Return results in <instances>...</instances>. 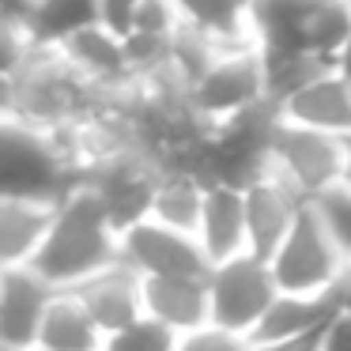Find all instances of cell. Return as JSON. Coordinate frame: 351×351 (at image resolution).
Instances as JSON below:
<instances>
[{
    "label": "cell",
    "instance_id": "obj_14",
    "mask_svg": "<svg viewBox=\"0 0 351 351\" xmlns=\"http://www.w3.org/2000/svg\"><path fill=\"white\" fill-rule=\"evenodd\" d=\"M72 295H76V302L84 306V313L95 321V328L102 336H110L117 328L132 325L136 317H144L140 313V276L129 265H121V261H114L110 268L95 272L91 280L76 283Z\"/></svg>",
    "mask_w": 351,
    "mask_h": 351
},
{
    "label": "cell",
    "instance_id": "obj_24",
    "mask_svg": "<svg viewBox=\"0 0 351 351\" xmlns=\"http://www.w3.org/2000/svg\"><path fill=\"white\" fill-rule=\"evenodd\" d=\"M99 351H174V332L147 317H136L132 325L117 328V332L102 336Z\"/></svg>",
    "mask_w": 351,
    "mask_h": 351
},
{
    "label": "cell",
    "instance_id": "obj_10",
    "mask_svg": "<svg viewBox=\"0 0 351 351\" xmlns=\"http://www.w3.org/2000/svg\"><path fill=\"white\" fill-rule=\"evenodd\" d=\"M302 200L280 182V178L265 174L242 189V219H245V253L268 261L283 234L291 230Z\"/></svg>",
    "mask_w": 351,
    "mask_h": 351
},
{
    "label": "cell",
    "instance_id": "obj_5",
    "mask_svg": "<svg viewBox=\"0 0 351 351\" xmlns=\"http://www.w3.org/2000/svg\"><path fill=\"white\" fill-rule=\"evenodd\" d=\"M268 174L280 178L302 204H310L313 197L340 185L343 140L298 129L291 121H276L268 140Z\"/></svg>",
    "mask_w": 351,
    "mask_h": 351
},
{
    "label": "cell",
    "instance_id": "obj_20",
    "mask_svg": "<svg viewBox=\"0 0 351 351\" xmlns=\"http://www.w3.org/2000/svg\"><path fill=\"white\" fill-rule=\"evenodd\" d=\"M34 348H42V351H99L102 332L84 313V306L76 302L72 291H53L46 313H42Z\"/></svg>",
    "mask_w": 351,
    "mask_h": 351
},
{
    "label": "cell",
    "instance_id": "obj_26",
    "mask_svg": "<svg viewBox=\"0 0 351 351\" xmlns=\"http://www.w3.org/2000/svg\"><path fill=\"white\" fill-rule=\"evenodd\" d=\"M174 351H250V340L227 332V328L200 325V328H193V332L174 336Z\"/></svg>",
    "mask_w": 351,
    "mask_h": 351
},
{
    "label": "cell",
    "instance_id": "obj_9",
    "mask_svg": "<svg viewBox=\"0 0 351 351\" xmlns=\"http://www.w3.org/2000/svg\"><path fill=\"white\" fill-rule=\"evenodd\" d=\"M117 261L136 276H208V261L197 238L152 219H140L117 234Z\"/></svg>",
    "mask_w": 351,
    "mask_h": 351
},
{
    "label": "cell",
    "instance_id": "obj_21",
    "mask_svg": "<svg viewBox=\"0 0 351 351\" xmlns=\"http://www.w3.org/2000/svg\"><path fill=\"white\" fill-rule=\"evenodd\" d=\"M182 27L215 46H250V0H174Z\"/></svg>",
    "mask_w": 351,
    "mask_h": 351
},
{
    "label": "cell",
    "instance_id": "obj_3",
    "mask_svg": "<svg viewBox=\"0 0 351 351\" xmlns=\"http://www.w3.org/2000/svg\"><path fill=\"white\" fill-rule=\"evenodd\" d=\"M76 185V167L53 136L0 117V200H38L57 204Z\"/></svg>",
    "mask_w": 351,
    "mask_h": 351
},
{
    "label": "cell",
    "instance_id": "obj_33",
    "mask_svg": "<svg viewBox=\"0 0 351 351\" xmlns=\"http://www.w3.org/2000/svg\"><path fill=\"white\" fill-rule=\"evenodd\" d=\"M0 351H12V348H8V343H0Z\"/></svg>",
    "mask_w": 351,
    "mask_h": 351
},
{
    "label": "cell",
    "instance_id": "obj_8",
    "mask_svg": "<svg viewBox=\"0 0 351 351\" xmlns=\"http://www.w3.org/2000/svg\"><path fill=\"white\" fill-rule=\"evenodd\" d=\"M204 287H208V325L227 328V332L245 336V340H250L253 325L261 321V313L268 310V302L276 298L268 261L253 257V253L212 265L204 276Z\"/></svg>",
    "mask_w": 351,
    "mask_h": 351
},
{
    "label": "cell",
    "instance_id": "obj_23",
    "mask_svg": "<svg viewBox=\"0 0 351 351\" xmlns=\"http://www.w3.org/2000/svg\"><path fill=\"white\" fill-rule=\"evenodd\" d=\"M310 212L317 215L321 230L328 234V242H332L336 253H340L343 268L351 272V189L336 185V189L313 197L310 200Z\"/></svg>",
    "mask_w": 351,
    "mask_h": 351
},
{
    "label": "cell",
    "instance_id": "obj_6",
    "mask_svg": "<svg viewBox=\"0 0 351 351\" xmlns=\"http://www.w3.org/2000/svg\"><path fill=\"white\" fill-rule=\"evenodd\" d=\"M185 95H189V110L204 125H223L242 110L257 106L265 99V72H261V57L253 42L219 49L212 64L185 87Z\"/></svg>",
    "mask_w": 351,
    "mask_h": 351
},
{
    "label": "cell",
    "instance_id": "obj_31",
    "mask_svg": "<svg viewBox=\"0 0 351 351\" xmlns=\"http://www.w3.org/2000/svg\"><path fill=\"white\" fill-rule=\"evenodd\" d=\"M340 185L351 189V136L343 140V174H340Z\"/></svg>",
    "mask_w": 351,
    "mask_h": 351
},
{
    "label": "cell",
    "instance_id": "obj_2",
    "mask_svg": "<svg viewBox=\"0 0 351 351\" xmlns=\"http://www.w3.org/2000/svg\"><path fill=\"white\" fill-rule=\"evenodd\" d=\"M351 34L348 0H250V42L261 61H336Z\"/></svg>",
    "mask_w": 351,
    "mask_h": 351
},
{
    "label": "cell",
    "instance_id": "obj_27",
    "mask_svg": "<svg viewBox=\"0 0 351 351\" xmlns=\"http://www.w3.org/2000/svg\"><path fill=\"white\" fill-rule=\"evenodd\" d=\"M313 351H351V317L336 310L313 336Z\"/></svg>",
    "mask_w": 351,
    "mask_h": 351
},
{
    "label": "cell",
    "instance_id": "obj_15",
    "mask_svg": "<svg viewBox=\"0 0 351 351\" xmlns=\"http://www.w3.org/2000/svg\"><path fill=\"white\" fill-rule=\"evenodd\" d=\"M193 238H197L208 268L223 265V261H230V257H242L245 253L242 189H230V185H208Z\"/></svg>",
    "mask_w": 351,
    "mask_h": 351
},
{
    "label": "cell",
    "instance_id": "obj_17",
    "mask_svg": "<svg viewBox=\"0 0 351 351\" xmlns=\"http://www.w3.org/2000/svg\"><path fill=\"white\" fill-rule=\"evenodd\" d=\"M336 313V302L328 295H283L268 302L261 321L253 325L250 343H287V340H306L313 336L328 317Z\"/></svg>",
    "mask_w": 351,
    "mask_h": 351
},
{
    "label": "cell",
    "instance_id": "obj_12",
    "mask_svg": "<svg viewBox=\"0 0 351 351\" xmlns=\"http://www.w3.org/2000/svg\"><path fill=\"white\" fill-rule=\"evenodd\" d=\"M280 121H291L298 129L325 132V136L348 140L351 136V87L336 76V69L321 72L306 87L280 102Z\"/></svg>",
    "mask_w": 351,
    "mask_h": 351
},
{
    "label": "cell",
    "instance_id": "obj_28",
    "mask_svg": "<svg viewBox=\"0 0 351 351\" xmlns=\"http://www.w3.org/2000/svg\"><path fill=\"white\" fill-rule=\"evenodd\" d=\"M136 4L140 0H99V23L121 38V34H129V16Z\"/></svg>",
    "mask_w": 351,
    "mask_h": 351
},
{
    "label": "cell",
    "instance_id": "obj_34",
    "mask_svg": "<svg viewBox=\"0 0 351 351\" xmlns=\"http://www.w3.org/2000/svg\"><path fill=\"white\" fill-rule=\"evenodd\" d=\"M31 351H42V348H31Z\"/></svg>",
    "mask_w": 351,
    "mask_h": 351
},
{
    "label": "cell",
    "instance_id": "obj_35",
    "mask_svg": "<svg viewBox=\"0 0 351 351\" xmlns=\"http://www.w3.org/2000/svg\"><path fill=\"white\" fill-rule=\"evenodd\" d=\"M348 4H351V0H348Z\"/></svg>",
    "mask_w": 351,
    "mask_h": 351
},
{
    "label": "cell",
    "instance_id": "obj_29",
    "mask_svg": "<svg viewBox=\"0 0 351 351\" xmlns=\"http://www.w3.org/2000/svg\"><path fill=\"white\" fill-rule=\"evenodd\" d=\"M313 336H306V340H287V343H250V351H313Z\"/></svg>",
    "mask_w": 351,
    "mask_h": 351
},
{
    "label": "cell",
    "instance_id": "obj_13",
    "mask_svg": "<svg viewBox=\"0 0 351 351\" xmlns=\"http://www.w3.org/2000/svg\"><path fill=\"white\" fill-rule=\"evenodd\" d=\"M49 298L53 287L27 265L0 272V343L12 351H31Z\"/></svg>",
    "mask_w": 351,
    "mask_h": 351
},
{
    "label": "cell",
    "instance_id": "obj_11",
    "mask_svg": "<svg viewBox=\"0 0 351 351\" xmlns=\"http://www.w3.org/2000/svg\"><path fill=\"white\" fill-rule=\"evenodd\" d=\"M140 313L174 336L208 325L204 276H140Z\"/></svg>",
    "mask_w": 351,
    "mask_h": 351
},
{
    "label": "cell",
    "instance_id": "obj_19",
    "mask_svg": "<svg viewBox=\"0 0 351 351\" xmlns=\"http://www.w3.org/2000/svg\"><path fill=\"white\" fill-rule=\"evenodd\" d=\"M53 204L38 200H0V272L31 265L49 227Z\"/></svg>",
    "mask_w": 351,
    "mask_h": 351
},
{
    "label": "cell",
    "instance_id": "obj_16",
    "mask_svg": "<svg viewBox=\"0 0 351 351\" xmlns=\"http://www.w3.org/2000/svg\"><path fill=\"white\" fill-rule=\"evenodd\" d=\"M53 53L64 64H72L84 80L102 87V91H125V87H132L129 72H125V57H121V38L114 31H106L102 23L76 31Z\"/></svg>",
    "mask_w": 351,
    "mask_h": 351
},
{
    "label": "cell",
    "instance_id": "obj_18",
    "mask_svg": "<svg viewBox=\"0 0 351 351\" xmlns=\"http://www.w3.org/2000/svg\"><path fill=\"white\" fill-rule=\"evenodd\" d=\"M19 23L31 49H57L76 31L99 23V0H27Z\"/></svg>",
    "mask_w": 351,
    "mask_h": 351
},
{
    "label": "cell",
    "instance_id": "obj_25",
    "mask_svg": "<svg viewBox=\"0 0 351 351\" xmlns=\"http://www.w3.org/2000/svg\"><path fill=\"white\" fill-rule=\"evenodd\" d=\"M182 27L174 0H140L129 16V31L136 34H155V38H174V31Z\"/></svg>",
    "mask_w": 351,
    "mask_h": 351
},
{
    "label": "cell",
    "instance_id": "obj_7",
    "mask_svg": "<svg viewBox=\"0 0 351 351\" xmlns=\"http://www.w3.org/2000/svg\"><path fill=\"white\" fill-rule=\"evenodd\" d=\"M155 178H159L155 162L144 159L140 152H114L76 167V185L99 200V208L106 212L110 227L117 234L129 230L132 223L147 219Z\"/></svg>",
    "mask_w": 351,
    "mask_h": 351
},
{
    "label": "cell",
    "instance_id": "obj_22",
    "mask_svg": "<svg viewBox=\"0 0 351 351\" xmlns=\"http://www.w3.org/2000/svg\"><path fill=\"white\" fill-rule=\"evenodd\" d=\"M200 204H204L200 182H193L189 174H159L152 189V204H147V219L178 230V234H193L200 219Z\"/></svg>",
    "mask_w": 351,
    "mask_h": 351
},
{
    "label": "cell",
    "instance_id": "obj_32",
    "mask_svg": "<svg viewBox=\"0 0 351 351\" xmlns=\"http://www.w3.org/2000/svg\"><path fill=\"white\" fill-rule=\"evenodd\" d=\"M0 4H4V8H12L19 19H23V12H27V0H0Z\"/></svg>",
    "mask_w": 351,
    "mask_h": 351
},
{
    "label": "cell",
    "instance_id": "obj_30",
    "mask_svg": "<svg viewBox=\"0 0 351 351\" xmlns=\"http://www.w3.org/2000/svg\"><path fill=\"white\" fill-rule=\"evenodd\" d=\"M332 69H336V76H340L343 84L351 87V34H348V42H343V46H340V53H336Z\"/></svg>",
    "mask_w": 351,
    "mask_h": 351
},
{
    "label": "cell",
    "instance_id": "obj_4",
    "mask_svg": "<svg viewBox=\"0 0 351 351\" xmlns=\"http://www.w3.org/2000/svg\"><path fill=\"white\" fill-rule=\"evenodd\" d=\"M268 272H272L276 291H283V295H328V298L348 276L340 253L332 250V242L321 230L310 204L298 208L291 230L268 257Z\"/></svg>",
    "mask_w": 351,
    "mask_h": 351
},
{
    "label": "cell",
    "instance_id": "obj_1",
    "mask_svg": "<svg viewBox=\"0 0 351 351\" xmlns=\"http://www.w3.org/2000/svg\"><path fill=\"white\" fill-rule=\"evenodd\" d=\"M117 261V230L110 227L106 212L87 189L72 185L49 212V227L31 257V272H38L53 291H72L91 280L95 272Z\"/></svg>",
    "mask_w": 351,
    "mask_h": 351
}]
</instances>
